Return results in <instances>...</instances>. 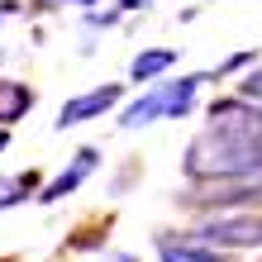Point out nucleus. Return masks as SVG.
Masks as SVG:
<instances>
[{
    "label": "nucleus",
    "instance_id": "f257e3e1",
    "mask_svg": "<svg viewBox=\"0 0 262 262\" xmlns=\"http://www.w3.org/2000/svg\"><path fill=\"white\" fill-rule=\"evenodd\" d=\"M186 177L191 181H229V177H262V138L205 129L186 148Z\"/></svg>",
    "mask_w": 262,
    "mask_h": 262
},
{
    "label": "nucleus",
    "instance_id": "f03ea898",
    "mask_svg": "<svg viewBox=\"0 0 262 262\" xmlns=\"http://www.w3.org/2000/svg\"><path fill=\"white\" fill-rule=\"evenodd\" d=\"M200 81H210V76H181V81H162V86H152L143 100H134L129 110H124V119L119 124L124 129H143V124H152V119H162V115H186L191 110V100H195V91H200Z\"/></svg>",
    "mask_w": 262,
    "mask_h": 262
},
{
    "label": "nucleus",
    "instance_id": "7ed1b4c3",
    "mask_svg": "<svg viewBox=\"0 0 262 262\" xmlns=\"http://www.w3.org/2000/svg\"><path fill=\"white\" fill-rule=\"evenodd\" d=\"M195 234L210 248H262V220H253V214H214Z\"/></svg>",
    "mask_w": 262,
    "mask_h": 262
},
{
    "label": "nucleus",
    "instance_id": "20e7f679",
    "mask_svg": "<svg viewBox=\"0 0 262 262\" xmlns=\"http://www.w3.org/2000/svg\"><path fill=\"white\" fill-rule=\"evenodd\" d=\"M195 205H229V210H243V205H257L262 200V177H229V181H210L205 195H191Z\"/></svg>",
    "mask_w": 262,
    "mask_h": 262
},
{
    "label": "nucleus",
    "instance_id": "39448f33",
    "mask_svg": "<svg viewBox=\"0 0 262 262\" xmlns=\"http://www.w3.org/2000/svg\"><path fill=\"white\" fill-rule=\"evenodd\" d=\"M119 100V86H100V91H86V96H76L62 105V115H57V129H72V124H86V119L105 115L110 105Z\"/></svg>",
    "mask_w": 262,
    "mask_h": 262
},
{
    "label": "nucleus",
    "instance_id": "423d86ee",
    "mask_svg": "<svg viewBox=\"0 0 262 262\" xmlns=\"http://www.w3.org/2000/svg\"><path fill=\"white\" fill-rule=\"evenodd\" d=\"M96 162H100V152H96V148H81V152H76V158H72V167H67V172L57 177L53 186H48V191L38 195V200H43V205H53V200L72 195V191H76V186H81V181L91 177V167H96Z\"/></svg>",
    "mask_w": 262,
    "mask_h": 262
},
{
    "label": "nucleus",
    "instance_id": "0eeeda50",
    "mask_svg": "<svg viewBox=\"0 0 262 262\" xmlns=\"http://www.w3.org/2000/svg\"><path fill=\"white\" fill-rule=\"evenodd\" d=\"M29 105H34V91L29 86H19V81H5L0 76V124H14Z\"/></svg>",
    "mask_w": 262,
    "mask_h": 262
},
{
    "label": "nucleus",
    "instance_id": "6e6552de",
    "mask_svg": "<svg viewBox=\"0 0 262 262\" xmlns=\"http://www.w3.org/2000/svg\"><path fill=\"white\" fill-rule=\"evenodd\" d=\"M172 62H177V48H152V53H138L134 57L129 76H134V81H152V76H162Z\"/></svg>",
    "mask_w": 262,
    "mask_h": 262
},
{
    "label": "nucleus",
    "instance_id": "1a4fd4ad",
    "mask_svg": "<svg viewBox=\"0 0 262 262\" xmlns=\"http://www.w3.org/2000/svg\"><path fill=\"white\" fill-rule=\"evenodd\" d=\"M158 253H162V262H224L220 253H210V248H195V243H172V238H158Z\"/></svg>",
    "mask_w": 262,
    "mask_h": 262
},
{
    "label": "nucleus",
    "instance_id": "9d476101",
    "mask_svg": "<svg viewBox=\"0 0 262 262\" xmlns=\"http://www.w3.org/2000/svg\"><path fill=\"white\" fill-rule=\"evenodd\" d=\"M29 191H34V177H0V210H5V205H14V200H24Z\"/></svg>",
    "mask_w": 262,
    "mask_h": 262
},
{
    "label": "nucleus",
    "instance_id": "9b49d317",
    "mask_svg": "<svg viewBox=\"0 0 262 262\" xmlns=\"http://www.w3.org/2000/svg\"><path fill=\"white\" fill-rule=\"evenodd\" d=\"M238 96H248V100H262V67H257V72H248V76L238 81Z\"/></svg>",
    "mask_w": 262,
    "mask_h": 262
},
{
    "label": "nucleus",
    "instance_id": "f8f14e48",
    "mask_svg": "<svg viewBox=\"0 0 262 262\" xmlns=\"http://www.w3.org/2000/svg\"><path fill=\"white\" fill-rule=\"evenodd\" d=\"M138 5H152V0H119V10H138Z\"/></svg>",
    "mask_w": 262,
    "mask_h": 262
},
{
    "label": "nucleus",
    "instance_id": "ddd939ff",
    "mask_svg": "<svg viewBox=\"0 0 262 262\" xmlns=\"http://www.w3.org/2000/svg\"><path fill=\"white\" fill-rule=\"evenodd\" d=\"M5 143H10V134H5V124H0V148H5Z\"/></svg>",
    "mask_w": 262,
    "mask_h": 262
},
{
    "label": "nucleus",
    "instance_id": "4468645a",
    "mask_svg": "<svg viewBox=\"0 0 262 262\" xmlns=\"http://www.w3.org/2000/svg\"><path fill=\"white\" fill-rule=\"evenodd\" d=\"M115 262H134V257H129V253H119V257H115Z\"/></svg>",
    "mask_w": 262,
    "mask_h": 262
},
{
    "label": "nucleus",
    "instance_id": "2eb2a0df",
    "mask_svg": "<svg viewBox=\"0 0 262 262\" xmlns=\"http://www.w3.org/2000/svg\"><path fill=\"white\" fill-rule=\"evenodd\" d=\"M76 5H91V0H76Z\"/></svg>",
    "mask_w": 262,
    "mask_h": 262
}]
</instances>
